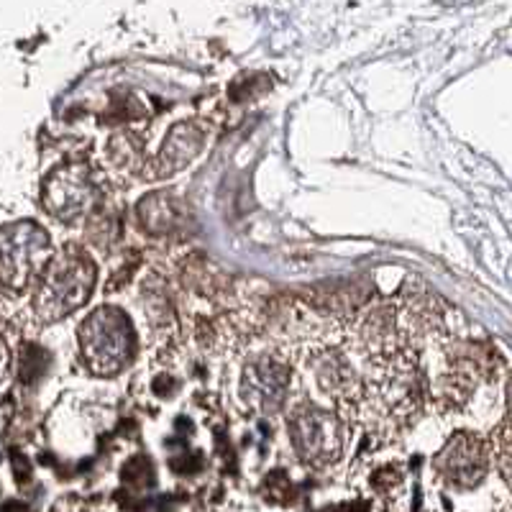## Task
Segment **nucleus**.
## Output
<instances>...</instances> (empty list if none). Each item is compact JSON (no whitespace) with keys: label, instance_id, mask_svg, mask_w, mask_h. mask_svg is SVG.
Masks as SVG:
<instances>
[{"label":"nucleus","instance_id":"1","mask_svg":"<svg viewBox=\"0 0 512 512\" xmlns=\"http://www.w3.org/2000/svg\"><path fill=\"white\" fill-rule=\"evenodd\" d=\"M431 405V377L423 367V351H400L390 359L364 367V400L359 418L384 436L413 428Z\"/></svg>","mask_w":512,"mask_h":512},{"label":"nucleus","instance_id":"2","mask_svg":"<svg viewBox=\"0 0 512 512\" xmlns=\"http://www.w3.org/2000/svg\"><path fill=\"white\" fill-rule=\"evenodd\" d=\"M95 280H98V267L85 246L67 244L54 251L31 290L29 313L34 323L52 326L57 320L70 318L90 300Z\"/></svg>","mask_w":512,"mask_h":512},{"label":"nucleus","instance_id":"3","mask_svg":"<svg viewBox=\"0 0 512 512\" xmlns=\"http://www.w3.org/2000/svg\"><path fill=\"white\" fill-rule=\"evenodd\" d=\"M285 425L300 464L328 469L344 459L351 438V420L341 410L303 397L285 413Z\"/></svg>","mask_w":512,"mask_h":512},{"label":"nucleus","instance_id":"4","mask_svg":"<svg viewBox=\"0 0 512 512\" xmlns=\"http://www.w3.org/2000/svg\"><path fill=\"white\" fill-rule=\"evenodd\" d=\"M82 364L98 377H113L134 361V323L116 305H100L77 328Z\"/></svg>","mask_w":512,"mask_h":512},{"label":"nucleus","instance_id":"5","mask_svg":"<svg viewBox=\"0 0 512 512\" xmlns=\"http://www.w3.org/2000/svg\"><path fill=\"white\" fill-rule=\"evenodd\" d=\"M300 361L320 400L328 402V408L341 410L349 420L359 418L364 400V372L356 367L359 359L344 344L320 346Z\"/></svg>","mask_w":512,"mask_h":512},{"label":"nucleus","instance_id":"6","mask_svg":"<svg viewBox=\"0 0 512 512\" xmlns=\"http://www.w3.org/2000/svg\"><path fill=\"white\" fill-rule=\"evenodd\" d=\"M54 256L49 233L34 221H13L0 233V272L6 295L34 290L36 280Z\"/></svg>","mask_w":512,"mask_h":512},{"label":"nucleus","instance_id":"7","mask_svg":"<svg viewBox=\"0 0 512 512\" xmlns=\"http://www.w3.org/2000/svg\"><path fill=\"white\" fill-rule=\"evenodd\" d=\"M292 364L295 359L277 346L267 344L262 351H251L241 364L239 400L251 413H280L290 395Z\"/></svg>","mask_w":512,"mask_h":512},{"label":"nucleus","instance_id":"8","mask_svg":"<svg viewBox=\"0 0 512 512\" xmlns=\"http://www.w3.org/2000/svg\"><path fill=\"white\" fill-rule=\"evenodd\" d=\"M100 203V187L85 162L59 164L41 185V205L59 223L75 226Z\"/></svg>","mask_w":512,"mask_h":512},{"label":"nucleus","instance_id":"9","mask_svg":"<svg viewBox=\"0 0 512 512\" xmlns=\"http://www.w3.org/2000/svg\"><path fill=\"white\" fill-rule=\"evenodd\" d=\"M492 461V441L474 431H456L433 456V472L448 487L474 489L484 482Z\"/></svg>","mask_w":512,"mask_h":512},{"label":"nucleus","instance_id":"10","mask_svg":"<svg viewBox=\"0 0 512 512\" xmlns=\"http://www.w3.org/2000/svg\"><path fill=\"white\" fill-rule=\"evenodd\" d=\"M205 136H208V131L200 121L175 123L169 128L164 144L159 146L157 157L146 162V169L141 175L146 180H167V177L177 175L180 169H185L192 159L203 152Z\"/></svg>","mask_w":512,"mask_h":512},{"label":"nucleus","instance_id":"11","mask_svg":"<svg viewBox=\"0 0 512 512\" xmlns=\"http://www.w3.org/2000/svg\"><path fill=\"white\" fill-rule=\"evenodd\" d=\"M185 210L172 192H152L139 203V221L152 236H167L182 226Z\"/></svg>","mask_w":512,"mask_h":512},{"label":"nucleus","instance_id":"12","mask_svg":"<svg viewBox=\"0 0 512 512\" xmlns=\"http://www.w3.org/2000/svg\"><path fill=\"white\" fill-rule=\"evenodd\" d=\"M105 157L121 172H144V141L131 131H118L108 141Z\"/></svg>","mask_w":512,"mask_h":512},{"label":"nucleus","instance_id":"13","mask_svg":"<svg viewBox=\"0 0 512 512\" xmlns=\"http://www.w3.org/2000/svg\"><path fill=\"white\" fill-rule=\"evenodd\" d=\"M492 456H495V464L500 469L502 479L510 484L512 489V415H507L500 425H497V431L492 433Z\"/></svg>","mask_w":512,"mask_h":512},{"label":"nucleus","instance_id":"14","mask_svg":"<svg viewBox=\"0 0 512 512\" xmlns=\"http://www.w3.org/2000/svg\"><path fill=\"white\" fill-rule=\"evenodd\" d=\"M502 512H512V507H507V510H502Z\"/></svg>","mask_w":512,"mask_h":512}]
</instances>
